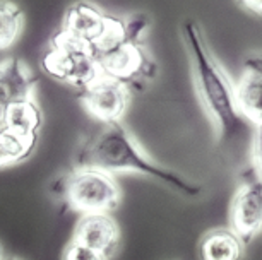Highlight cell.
Returning a JSON list of instances; mask_svg holds the SVG:
<instances>
[{
	"mask_svg": "<svg viewBox=\"0 0 262 260\" xmlns=\"http://www.w3.org/2000/svg\"><path fill=\"white\" fill-rule=\"evenodd\" d=\"M182 36L190 58L194 84L199 100L214 124L217 142L230 144L245 130L247 120L235 101V84L207 45L204 33L194 19L182 24Z\"/></svg>",
	"mask_w": 262,
	"mask_h": 260,
	"instance_id": "obj_1",
	"label": "cell"
},
{
	"mask_svg": "<svg viewBox=\"0 0 262 260\" xmlns=\"http://www.w3.org/2000/svg\"><path fill=\"white\" fill-rule=\"evenodd\" d=\"M77 166L101 170L112 176L134 171L161 181L185 197H197L201 194L199 185L192 183L177 171L155 163L120 122L103 125V129L84 144L77 156Z\"/></svg>",
	"mask_w": 262,
	"mask_h": 260,
	"instance_id": "obj_2",
	"label": "cell"
},
{
	"mask_svg": "<svg viewBox=\"0 0 262 260\" xmlns=\"http://www.w3.org/2000/svg\"><path fill=\"white\" fill-rule=\"evenodd\" d=\"M66 204L81 214L110 212L120 204V187L112 175L101 170L76 166L60 180Z\"/></svg>",
	"mask_w": 262,
	"mask_h": 260,
	"instance_id": "obj_3",
	"label": "cell"
},
{
	"mask_svg": "<svg viewBox=\"0 0 262 260\" xmlns=\"http://www.w3.org/2000/svg\"><path fill=\"white\" fill-rule=\"evenodd\" d=\"M41 65L53 79L76 86L79 91L100 77L93 50L62 29L53 34L48 50L41 58Z\"/></svg>",
	"mask_w": 262,
	"mask_h": 260,
	"instance_id": "obj_4",
	"label": "cell"
},
{
	"mask_svg": "<svg viewBox=\"0 0 262 260\" xmlns=\"http://www.w3.org/2000/svg\"><path fill=\"white\" fill-rule=\"evenodd\" d=\"M95 60L100 76L122 82L128 89L130 86L141 87L144 82L151 81L158 72L155 60L147 55L141 41L130 40V38H125L95 53Z\"/></svg>",
	"mask_w": 262,
	"mask_h": 260,
	"instance_id": "obj_5",
	"label": "cell"
},
{
	"mask_svg": "<svg viewBox=\"0 0 262 260\" xmlns=\"http://www.w3.org/2000/svg\"><path fill=\"white\" fill-rule=\"evenodd\" d=\"M230 229L245 245L262 233V178L254 170L247 171V176L233 195Z\"/></svg>",
	"mask_w": 262,
	"mask_h": 260,
	"instance_id": "obj_6",
	"label": "cell"
},
{
	"mask_svg": "<svg viewBox=\"0 0 262 260\" xmlns=\"http://www.w3.org/2000/svg\"><path fill=\"white\" fill-rule=\"evenodd\" d=\"M79 101L103 125L120 122L130 103V89L110 77L100 76L79 91Z\"/></svg>",
	"mask_w": 262,
	"mask_h": 260,
	"instance_id": "obj_7",
	"label": "cell"
},
{
	"mask_svg": "<svg viewBox=\"0 0 262 260\" xmlns=\"http://www.w3.org/2000/svg\"><path fill=\"white\" fill-rule=\"evenodd\" d=\"M72 243L95 250L108 260L120 243V228L108 212L82 214L74 228Z\"/></svg>",
	"mask_w": 262,
	"mask_h": 260,
	"instance_id": "obj_8",
	"label": "cell"
},
{
	"mask_svg": "<svg viewBox=\"0 0 262 260\" xmlns=\"http://www.w3.org/2000/svg\"><path fill=\"white\" fill-rule=\"evenodd\" d=\"M36 77L26 67V63L12 57L0 62V125L9 106L16 103L33 100Z\"/></svg>",
	"mask_w": 262,
	"mask_h": 260,
	"instance_id": "obj_9",
	"label": "cell"
},
{
	"mask_svg": "<svg viewBox=\"0 0 262 260\" xmlns=\"http://www.w3.org/2000/svg\"><path fill=\"white\" fill-rule=\"evenodd\" d=\"M235 101L249 124H262V55H254L245 62V70L235 82Z\"/></svg>",
	"mask_w": 262,
	"mask_h": 260,
	"instance_id": "obj_10",
	"label": "cell"
},
{
	"mask_svg": "<svg viewBox=\"0 0 262 260\" xmlns=\"http://www.w3.org/2000/svg\"><path fill=\"white\" fill-rule=\"evenodd\" d=\"M245 248L230 228H216L201 238L199 260H245Z\"/></svg>",
	"mask_w": 262,
	"mask_h": 260,
	"instance_id": "obj_11",
	"label": "cell"
},
{
	"mask_svg": "<svg viewBox=\"0 0 262 260\" xmlns=\"http://www.w3.org/2000/svg\"><path fill=\"white\" fill-rule=\"evenodd\" d=\"M43 125V115L36 101L26 100L16 105L9 106L4 116V124L0 127H6L11 132L23 137H33L38 139V134Z\"/></svg>",
	"mask_w": 262,
	"mask_h": 260,
	"instance_id": "obj_12",
	"label": "cell"
},
{
	"mask_svg": "<svg viewBox=\"0 0 262 260\" xmlns=\"http://www.w3.org/2000/svg\"><path fill=\"white\" fill-rule=\"evenodd\" d=\"M36 144L38 139L17 135L6 127H0V168L26 161L34 153Z\"/></svg>",
	"mask_w": 262,
	"mask_h": 260,
	"instance_id": "obj_13",
	"label": "cell"
},
{
	"mask_svg": "<svg viewBox=\"0 0 262 260\" xmlns=\"http://www.w3.org/2000/svg\"><path fill=\"white\" fill-rule=\"evenodd\" d=\"M23 11L16 4L0 2V52L11 48L21 34Z\"/></svg>",
	"mask_w": 262,
	"mask_h": 260,
	"instance_id": "obj_14",
	"label": "cell"
},
{
	"mask_svg": "<svg viewBox=\"0 0 262 260\" xmlns=\"http://www.w3.org/2000/svg\"><path fill=\"white\" fill-rule=\"evenodd\" d=\"M63 260H106V258H103L95 250L71 242L67 245L66 252H63Z\"/></svg>",
	"mask_w": 262,
	"mask_h": 260,
	"instance_id": "obj_15",
	"label": "cell"
},
{
	"mask_svg": "<svg viewBox=\"0 0 262 260\" xmlns=\"http://www.w3.org/2000/svg\"><path fill=\"white\" fill-rule=\"evenodd\" d=\"M252 163L257 176L262 178V124L254 125V135H252Z\"/></svg>",
	"mask_w": 262,
	"mask_h": 260,
	"instance_id": "obj_16",
	"label": "cell"
},
{
	"mask_svg": "<svg viewBox=\"0 0 262 260\" xmlns=\"http://www.w3.org/2000/svg\"><path fill=\"white\" fill-rule=\"evenodd\" d=\"M240 7H244L245 11H250L255 16H262V2L255 0V2H242Z\"/></svg>",
	"mask_w": 262,
	"mask_h": 260,
	"instance_id": "obj_17",
	"label": "cell"
},
{
	"mask_svg": "<svg viewBox=\"0 0 262 260\" xmlns=\"http://www.w3.org/2000/svg\"><path fill=\"white\" fill-rule=\"evenodd\" d=\"M0 260H2V245H0Z\"/></svg>",
	"mask_w": 262,
	"mask_h": 260,
	"instance_id": "obj_18",
	"label": "cell"
},
{
	"mask_svg": "<svg viewBox=\"0 0 262 260\" xmlns=\"http://www.w3.org/2000/svg\"><path fill=\"white\" fill-rule=\"evenodd\" d=\"M6 260H19V258H14V257H9V258H6Z\"/></svg>",
	"mask_w": 262,
	"mask_h": 260,
	"instance_id": "obj_19",
	"label": "cell"
}]
</instances>
